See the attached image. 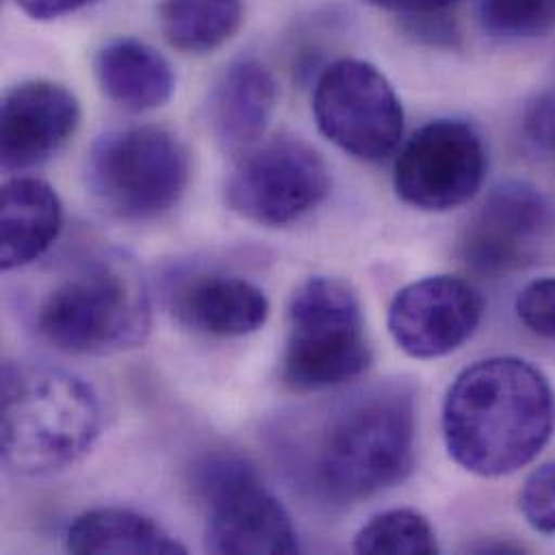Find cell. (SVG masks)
I'll use <instances>...</instances> for the list:
<instances>
[{
  "mask_svg": "<svg viewBox=\"0 0 555 555\" xmlns=\"http://www.w3.org/2000/svg\"><path fill=\"white\" fill-rule=\"evenodd\" d=\"M441 424L448 454L459 467L480 478L515 474L552 441V383L521 357L476 361L450 385Z\"/></svg>",
  "mask_w": 555,
  "mask_h": 555,
  "instance_id": "obj_1",
  "label": "cell"
},
{
  "mask_svg": "<svg viewBox=\"0 0 555 555\" xmlns=\"http://www.w3.org/2000/svg\"><path fill=\"white\" fill-rule=\"evenodd\" d=\"M2 459L20 476L43 478L80 463L102 433V404L74 372L37 361L2 365Z\"/></svg>",
  "mask_w": 555,
  "mask_h": 555,
  "instance_id": "obj_2",
  "label": "cell"
},
{
  "mask_svg": "<svg viewBox=\"0 0 555 555\" xmlns=\"http://www.w3.org/2000/svg\"><path fill=\"white\" fill-rule=\"evenodd\" d=\"M415 400L402 385H380L337 404L311 454L315 489L352 504L402 482L415 456Z\"/></svg>",
  "mask_w": 555,
  "mask_h": 555,
  "instance_id": "obj_3",
  "label": "cell"
},
{
  "mask_svg": "<svg viewBox=\"0 0 555 555\" xmlns=\"http://www.w3.org/2000/svg\"><path fill=\"white\" fill-rule=\"evenodd\" d=\"M33 322L37 335L63 352L130 350L145 341L152 326L150 289L126 256L91 254L46 289Z\"/></svg>",
  "mask_w": 555,
  "mask_h": 555,
  "instance_id": "obj_4",
  "label": "cell"
},
{
  "mask_svg": "<svg viewBox=\"0 0 555 555\" xmlns=\"http://www.w3.org/2000/svg\"><path fill=\"white\" fill-rule=\"evenodd\" d=\"M372 363L357 292L337 278L302 281L287 307L281 380L289 391L313 393L359 378Z\"/></svg>",
  "mask_w": 555,
  "mask_h": 555,
  "instance_id": "obj_5",
  "label": "cell"
},
{
  "mask_svg": "<svg viewBox=\"0 0 555 555\" xmlns=\"http://www.w3.org/2000/svg\"><path fill=\"white\" fill-rule=\"evenodd\" d=\"M91 197L115 219L145 223L171 212L191 182L184 143L158 126H130L102 134L87 154Z\"/></svg>",
  "mask_w": 555,
  "mask_h": 555,
  "instance_id": "obj_6",
  "label": "cell"
},
{
  "mask_svg": "<svg viewBox=\"0 0 555 555\" xmlns=\"http://www.w3.org/2000/svg\"><path fill=\"white\" fill-rule=\"evenodd\" d=\"M195 482L206 506L210 554H298L289 513L249 463L238 456H210L199 465Z\"/></svg>",
  "mask_w": 555,
  "mask_h": 555,
  "instance_id": "obj_7",
  "label": "cell"
},
{
  "mask_svg": "<svg viewBox=\"0 0 555 555\" xmlns=\"http://www.w3.org/2000/svg\"><path fill=\"white\" fill-rule=\"evenodd\" d=\"M320 132L348 156L380 163L396 152L404 132L402 102L387 76L367 61L337 59L313 89Z\"/></svg>",
  "mask_w": 555,
  "mask_h": 555,
  "instance_id": "obj_8",
  "label": "cell"
},
{
  "mask_svg": "<svg viewBox=\"0 0 555 555\" xmlns=\"http://www.w3.org/2000/svg\"><path fill=\"white\" fill-rule=\"evenodd\" d=\"M328 191L324 158L300 139L279 137L245 154L228 180L225 202L256 225L285 228L318 208Z\"/></svg>",
  "mask_w": 555,
  "mask_h": 555,
  "instance_id": "obj_9",
  "label": "cell"
},
{
  "mask_svg": "<svg viewBox=\"0 0 555 555\" xmlns=\"http://www.w3.org/2000/svg\"><path fill=\"white\" fill-rule=\"evenodd\" d=\"M489 158L478 130L463 119H435L402 147L393 189L426 212H446L474 199L482 189Z\"/></svg>",
  "mask_w": 555,
  "mask_h": 555,
  "instance_id": "obj_10",
  "label": "cell"
},
{
  "mask_svg": "<svg viewBox=\"0 0 555 555\" xmlns=\"http://www.w3.org/2000/svg\"><path fill=\"white\" fill-rule=\"evenodd\" d=\"M555 232L552 199L532 182H500L467 221L461 256L480 275H508L537 260Z\"/></svg>",
  "mask_w": 555,
  "mask_h": 555,
  "instance_id": "obj_11",
  "label": "cell"
},
{
  "mask_svg": "<svg viewBox=\"0 0 555 555\" xmlns=\"http://www.w3.org/2000/svg\"><path fill=\"white\" fill-rule=\"evenodd\" d=\"M485 313L480 292L465 279L435 275L402 287L387 315L396 346L430 361L456 352L478 331Z\"/></svg>",
  "mask_w": 555,
  "mask_h": 555,
  "instance_id": "obj_12",
  "label": "cell"
},
{
  "mask_svg": "<svg viewBox=\"0 0 555 555\" xmlns=\"http://www.w3.org/2000/svg\"><path fill=\"white\" fill-rule=\"evenodd\" d=\"M80 104L63 85L28 80L9 89L0 111V158L7 171L48 163L76 134Z\"/></svg>",
  "mask_w": 555,
  "mask_h": 555,
  "instance_id": "obj_13",
  "label": "cell"
},
{
  "mask_svg": "<svg viewBox=\"0 0 555 555\" xmlns=\"http://www.w3.org/2000/svg\"><path fill=\"white\" fill-rule=\"evenodd\" d=\"M176 320L210 337H245L260 331L271 315L267 292L249 279L228 273H193L169 289Z\"/></svg>",
  "mask_w": 555,
  "mask_h": 555,
  "instance_id": "obj_14",
  "label": "cell"
},
{
  "mask_svg": "<svg viewBox=\"0 0 555 555\" xmlns=\"http://www.w3.org/2000/svg\"><path fill=\"white\" fill-rule=\"evenodd\" d=\"M278 108V82L258 59L230 63L208 100L212 137L225 152H249L267 134Z\"/></svg>",
  "mask_w": 555,
  "mask_h": 555,
  "instance_id": "obj_15",
  "label": "cell"
},
{
  "mask_svg": "<svg viewBox=\"0 0 555 555\" xmlns=\"http://www.w3.org/2000/svg\"><path fill=\"white\" fill-rule=\"evenodd\" d=\"M0 219V267L9 273L50 251L63 230V204L48 182L13 178L2 186Z\"/></svg>",
  "mask_w": 555,
  "mask_h": 555,
  "instance_id": "obj_16",
  "label": "cell"
},
{
  "mask_svg": "<svg viewBox=\"0 0 555 555\" xmlns=\"http://www.w3.org/2000/svg\"><path fill=\"white\" fill-rule=\"evenodd\" d=\"M102 93L130 113L165 106L176 91L171 63L150 43L134 37L106 41L93 59Z\"/></svg>",
  "mask_w": 555,
  "mask_h": 555,
  "instance_id": "obj_17",
  "label": "cell"
},
{
  "mask_svg": "<svg viewBox=\"0 0 555 555\" xmlns=\"http://www.w3.org/2000/svg\"><path fill=\"white\" fill-rule=\"evenodd\" d=\"M65 550L78 555L186 554V547L156 521L124 508H95L80 515L65 534Z\"/></svg>",
  "mask_w": 555,
  "mask_h": 555,
  "instance_id": "obj_18",
  "label": "cell"
},
{
  "mask_svg": "<svg viewBox=\"0 0 555 555\" xmlns=\"http://www.w3.org/2000/svg\"><path fill=\"white\" fill-rule=\"evenodd\" d=\"M245 0H165V39L186 54H208L225 46L243 26Z\"/></svg>",
  "mask_w": 555,
  "mask_h": 555,
  "instance_id": "obj_19",
  "label": "cell"
},
{
  "mask_svg": "<svg viewBox=\"0 0 555 555\" xmlns=\"http://www.w3.org/2000/svg\"><path fill=\"white\" fill-rule=\"evenodd\" d=\"M357 554H439L433 526L424 515L411 508H396L376 515L354 537Z\"/></svg>",
  "mask_w": 555,
  "mask_h": 555,
  "instance_id": "obj_20",
  "label": "cell"
},
{
  "mask_svg": "<svg viewBox=\"0 0 555 555\" xmlns=\"http://www.w3.org/2000/svg\"><path fill=\"white\" fill-rule=\"evenodd\" d=\"M478 13L500 39H537L555 28V0H478Z\"/></svg>",
  "mask_w": 555,
  "mask_h": 555,
  "instance_id": "obj_21",
  "label": "cell"
},
{
  "mask_svg": "<svg viewBox=\"0 0 555 555\" xmlns=\"http://www.w3.org/2000/svg\"><path fill=\"white\" fill-rule=\"evenodd\" d=\"M519 511L526 524L545 537L555 534V461L537 467L519 493Z\"/></svg>",
  "mask_w": 555,
  "mask_h": 555,
  "instance_id": "obj_22",
  "label": "cell"
},
{
  "mask_svg": "<svg viewBox=\"0 0 555 555\" xmlns=\"http://www.w3.org/2000/svg\"><path fill=\"white\" fill-rule=\"evenodd\" d=\"M521 324L539 337L555 339V278L530 281L515 300Z\"/></svg>",
  "mask_w": 555,
  "mask_h": 555,
  "instance_id": "obj_23",
  "label": "cell"
},
{
  "mask_svg": "<svg viewBox=\"0 0 555 555\" xmlns=\"http://www.w3.org/2000/svg\"><path fill=\"white\" fill-rule=\"evenodd\" d=\"M524 130L528 139L547 152H555V87L539 93L526 108Z\"/></svg>",
  "mask_w": 555,
  "mask_h": 555,
  "instance_id": "obj_24",
  "label": "cell"
},
{
  "mask_svg": "<svg viewBox=\"0 0 555 555\" xmlns=\"http://www.w3.org/2000/svg\"><path fill=\"white\" fill-rule=\"evenodd\" d=\"M374 9H383L389 13H398L404 17H422L446 13L456 7L461 0H363Z\"/></svg>",
  "mask_w": 555,
  "mask_h": 555,
  "instance_id": "obj_25",
  "label": "cell"
},
{
  "mask_svg": "<svg viewBox=\"0 0 555 555\" xmlns=\"http://www.w3.org/2000/svg\"><path fill=\"white\" fill-rule=\"evenodd\" d=\"M17 7L33 20H54L80 11L98 0H15Z\"/></svg>",
  "mask_w": 555,
  "mask_h": 555,
  "instance_id": "obj_26",
  "label": "cell"
}]
</instances>
